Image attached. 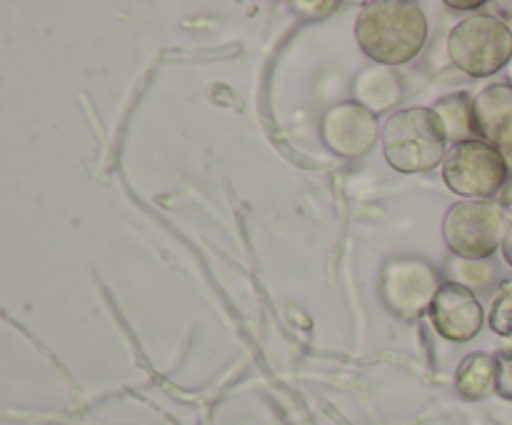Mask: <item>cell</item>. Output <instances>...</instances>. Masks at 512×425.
I'll return each instance as SVG.
<instances>
[{"label":"cell","mask_w":512,"mask_h":425,"mask_svg":"<svg viewBox=\"0 0 512 425\" xmlns=\"http://www.w3.org/2000/svg\"><path fill=\"white\" fill-rule=\"evenodd\" d=\"M435 115L445 130V138H453L455 143L473 140L468 135H475L473 120V98L468 93H455L435 103Z\"/></svg>","instance_id":"11"},{"label":"cell","mask_w":512,"mask_h":425,"mask_svg":"<svg viewBox=\"0 0 512 425\" xmlns=\"http://www.w3.org/2000/svg\"><path fill=\"white\" fill-rule=\"evenodd\" d=\"M498 383V360L488 353H473L465 358L458 368V385L460 395L468 400H480L490 393Z\"/></svg>","instance_id":"10"},{"label":"cell","mask_w":512,"mask_h":425,"mask_svg":"<svg viewBox=\"0 0 512 425\" xmlns=\"http://www.w3.org/2000/svg\"><path fill=\"white\" fill-rule=\"evenodd\" d=\"M473 120L478 140L498 150L512 148V85L493 83L473 98Z\"/></svg>","instance_id":"9"},{"label":"cell","mask_w":512,"mask_h":425,"mask_svg":"<svg viewBox=\"0 0 512 425\" xmlns=\"http://www.w3.org/2000/svg\"><path fill=\"white\" fill-rule=\"evenodd\" d=\"M495 360H498V383H495V390L503 398L512 400V350H500Z\"/></svg>","instance_id":"14"},{"label":"cell","mask_w":512,"mask_h":425,"mask_svg":"<svg viewBox=\"0 0 512 425\" xmlns=\"http://www.w3.org/2000/svg\"><path fill=\"white\" fill-rule=\"evenodd\" d=\"M505 213L488 200H468L448 210L443 220V235L455 255L468 260L490 258L503 245Z\"/></svg>","instance_id":"5"},{"label":"cell","mask_w":512,"mask_h":425,"mask_svg":"<svg viewBox=\"0 0 512 425\" xmlns=\"http://www.w3.org/2000/svg\"><path fill=\"white\" fill-rule=\"evenodd\" d=\"M448 53L455 68L473 78H488L512 60V30L495 15L478 13L455 25L448 38Z\"/></svg>","instance_id":"3"},{"label":"cell","mask_w":512,"mask_h":425,"mask_svg":"<svg viewBox=\"0 0 512 425\" xmlns=\"http://www.w3.org/2000/svg\"><path fill=\"white\" fill-rule=\"evenodd\" d=\"M355 38L363 53L375 63H408L428 40V18L420 5L405 0L368 3L355 23Z\"/></svg>","instance_id":"1"},{"label":"cell","mask_w":512,"mask_h":425,"mask_svg":"<svg viewBox=\"0 0 512 425\" xmlns=\"http://www.w3.org/2000/svg\"><path fill=\"white\" fill-rule=\"evenodd\" d=\"M435 270L420 258H398L385 268L383 298L403 318H418L430 310L438 293Z\"/></svg>","instance_id":"6"},{"label":"cell","mask_w":512,"mask_h":425,"mask_svg":"<svg viewBox=\"0 0 512 425\" xmlns=\"http://www.w3.org/2000/svg\"><path fill=\"white\" fill-rule=\"evenodd\" d=\"M500 250H503L505 263L512 268V218L508 220V230H505V238H503V245H500Z\"/></svg>","instance_id":"15"},{"label":"cell","mask_w":512,"mask_h":425,"mask_svg":"<svg viewBox=\"0 0 512 425\" xmlns=\"http://www.w3.org/2000/svg\"><path fill=\"white\" fill-rule=\"evenodd\" d=\"M435 330L453 343H468L483 328V305L463 283H443L428 310Z\"/></svg>","instance_id":"7"},{"label":"cell","mask_w":512,"mask_h":425,"mask_svg":"<svg viewBox=\"0 0 512 425\" xmlns=\"http://www.w3.org/2000/svg\"><path fill=\"white\" fill-rule=\"evenodd\" d=\"M485 3H448L450 10H480Z\"/></svg>","instance_id":"16"},{"label":"cell","mask_w":512,"mask_h":425,"mask_svg":"<svg viewBox=\"0 0 512 425\" xmlns=\"http://www.w3.org/2000/svg\"><path fill=\"white\" fill-rule=\"evenodd\" d=\"M508 75H510V85H512V60H510V73Z\"/></svg>","instance_id":"17"},{"label":"cell","mask_w":512,"mask_h":425,"mask_svg":"<svg viewBox=\"0 0 512 425\" xmlns=\"http://www.w3.org/2000/svg\"><path fill=\"white\" fill-rule=\"evenodd\" d=\"M355 93H358L360 105L368 108L370 113H375V110H388L398 100L400 80L395 78L393 70H365L358 78V83H355Z\"/></svg>","instance_id":"12"},{"label":"cell","mask_w":512,"mask_h":425,"mask_svg":"<svg viewBox=\"0 0 512 425\" xmlns=\"http://www.w3.org/2000/svg\"><path fill=\"white\" fill-rule=\"evenodd\" d=\"M445 185L460 198L488 200L505 188L510 168L505 155L485 140L455 143L443 160Z\"/></svg>","instance_id":"4"},{"label":"cell","mask_w":512,"mask_h":425,"mask_svg":"<svg viewBox=\"0 0 512 425\" xmlns=\"http://www.w3.org/2000/svg\"><path fill=\"white\" fill-rule=\"evenodd\" d=\"M385 160L408 175L428 173L445 158V130L430 108L395 113L383 128Z\"/></svg>","instance_id":"2"},{"label":"cell","mask_w":512,"mask_h":425,"mask_svg":"<svg viewBox=\"0 0 512 425\" xmlns=\"http://www.w3.org/2000/svg\"><path fill=\"white\" fill-rule=\"evenodd\" d=\"M320 133L333 153L343 158H358L370 153L378 140V120L375 113L360 103H340L325 113Z\"/></svg>","instance_id":"8"},{"label":"cell","mask_w":512,"mask_h":425,"mask_svg":"<svg viewBox=\"0 0 512 425\" xmlns=\"http://www.w3.org/2000/svg\"><path fill=\"white\" fill-rule=\"evenodd\" d=\"M490 328L503 338H512V283H505L490 308Z\"/></svg>","instance_id":"13"}]
</instances>
